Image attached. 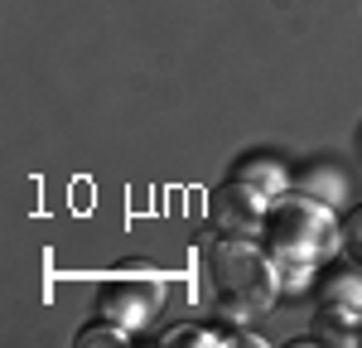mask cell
Wrapping results in <instances>:
<instances>
[{"instance_id":"2","label":"cell","mask_w":362,"mask_h":348,"mask_svg":"<svg viewBox=\"0 0 362 348\" xmlns=\"http://www.w3.org/2000/svg\"><path fill=\"white\" fill-rule=\"evenodd\" d=\"M271 237H276V252L309 261V257H314V242H319V247L334 242V228L324 223L319 208H309V203H285V208H276Z\"/></svg>"},{"instance_id":"1","label":"cell","mask_w":362,"mask_h":348,"mask_svg":"<svg viewBox=\"0 0 362 348\" xmlns=\"http://www.w3.org/2000/svg\"><path fill=\"white\" fill-rule=\"evenodd\" d=\"M208 276H213V286L227 305L261 310V305L276 300V261L261 257L251 242H237V237L218 242L213 257H208Z\"/></svg>"},{"instance_id":"3","label":"cell","mask_w":362,"mask_h":348,"mask_svg":"<svg viewBox=\"0 0 362 348\" xmlns=\"http://www.w3.org/2000/svg\"><path fill=\"white\" fill-rule=\"evenodd\" d=\"M324 300H329V305H343V310H353V305H362V281L334 276V281L324 286Z\"/></svg>"},{"instance_id":"5","label":"cell","mask_w":362,"mask_h":348,"mask_svg":"<svg viewBox=\"0 0 362 348\" xmlns=\"http://www.w3.org/2000/svg\"><path fill=\"white\" fill-rule=\"evenodd\" d=\"M343 247L353 261H362V208H353V218L343 223Z\"/></svg>"},{"instance_id":"4","label":"cell","mask_w":362,"mask_h":348,"mask_svg":"<svg viewBox=\"0 0 362 348\" xmlns=\"http://www.w3.org/2000/svg\"><path fill=\"white\" fill-rule=\"evenodd\" d=\"M92 344H126V329L121 324H92L78 334V348H92Z\"/></svg>"}]
</instances>
